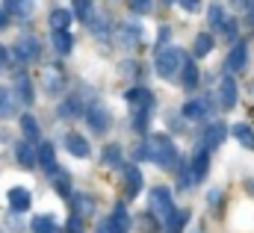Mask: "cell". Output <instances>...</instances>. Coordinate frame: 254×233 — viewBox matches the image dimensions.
<instances>
[{"instance_id": "cell-1", "label": "cell", "mask_w": 254, "mask_h": 233, "mask_svg": "<svg viewBox=\"0 0 254 233\" xmlns=\"http://www.w3.org/2000/svg\"><path fill=\"white\" fill-rule=\"evenodd\" d=\"M145 154H148L151 163H157L160 169H178V148H175V142H172L169 136H163V133L148 136Z\"/></svg>"}, {"instance_id": "cell-2", "label": "cell", "mask_w": 254, "mask_h": 233, "mask_svg": "<svg viewBox=\"0 0 254 233\" xmlns=\"http://www.w3.org/2000/svg\"><path fill=\"white\" fill-rule=\"evenodd\" d=\"M187 54L181 51V48H166V51H160L157 54V74L163 77V80H175V74H184V68H187Z\"/></svg>"}, {"instance_id": "cell-3", "label": "cell", "mask_w": 254, "mask_h": 233, "mask_svg": "<svg viewBox=\"0 0 254 233\" xmlns=\"http://www.w3.org/2000/svg\"><path fill=\"white\" fill-rule=\"evenodd\" d=\"M148 210L160 219V222H169L175 216V201H172V192L166 186H154L151 195H148Z\"/></svg>"}, {"instance_id": "cell-4", "label": "cell", "mask_w": 254, "mask_h": 233, "mask_svg": "<svg viewBox=\"0 0 254 233\" xmlns=\"http://www.w3.org/2000/svg\"><path fill=\"white\" fill-rule=\"evenodd\" d=\"M15 54H18L21 62H36V59L42 57V45H39V39H36V36H24V39H18Z\"/></svg>"}, {"instance_id": "cell-5", "label": "cell", "mask_w": 254, "mask_h": 233, "mask_svg": "<svg viewBox=\"0 0 254 233\" xmlns=\"http://www.w3.org/2000/svg\"><path fill=\"white\" fill-rule=\"evenodd\" d=\"M42 86H45V92H51V95H60L65 89V74L60 65H51V68H45L42 71Z\"/></svg>"}, {"instance_id": "cell-6", "label": "cell", "mask_w": 254, "mask_h": 233, "mask_svg": "<svg viewBox=\"0 0 254 233\" xmlns=\"http://www.w3.org/2000/svg\"><path fill=\"white\" fill-rule=\"evenodd\" d=\"M6 201H9V210H12V213H24V210H30V204H33V198H30V192H27L24 186L9 189Z\"/></svg>"}, {"instance_id": "cell-7", "label": "cell", "mask_w": 254, "mask_h": 233, "mask_svg": "<svg viewBox=\"0 0 254 233\" xmlns=\"http://www.w3.org/2000/svg\"><path fill=\"white\" fill-rule=\"evenodd\" d=\"M207 169H210V151L201 145L192 154V180H204L207 177Z\"/></svg>"}, {"instance_id": "cell-8", "label": "cell", "mask_w": 254, "mask_h": 233, "mask_svg": "<svg viewBox=\"0 0 254 233\" xmlns=\"http://www.w3.org/2000/svg\"><path fill=\"white\" fill-rule=\"evenodd\" d=\"M219 101H222L225 110H231V107L237 104V83H234L231 74H225V77L219 80Z\"/></svg>"}, {"instance_id": "cell-9", "label": "cell", "mask_w": 254, "mask_h": 233, "mask_svg": "<svg viewBox=\"0 0 254 233\" xmlns=\"http://www.w3.org/2000/svg\"><path fill=\"white\" fill-rule=\"evenodd\" d=\"M246 62H249V48H246V42H237V45H234V51L228 54L225 68L234 74V71H243V68H246Z\"/></svg>"}, {"instance_id": "cell-10", "label": "cell", "mask_w": 254, "mask_h": 233, "mask_svg": "<svg viewBox=\"0 0 254 233\" xmlns=\"http://www.w3.org/2000/svg\"><path fill=\"white\" fill-rule=\"evenodd\" d=\"M125 98L136 107V113H148L154 107V95L148 89H130V92H125Z\"/></svg>"}, {"instance_id": "cell-11", "label": "cell", "mask_w": 254, "mask_h": 233, "mask_svg": "<svg viewBox=\"0 0 254 233\" xmlns=\"http://www.w3.org/2000/svg\"><path fill=\"white\" fill-rule=\"evenodd\" d=\"M86 121H89V127H92L95 133H104V130H110V124H113V118H110V113H107L104 107H92V110L86 113Z\"/></svg>"}, {"instance_id": "cell-12", "label": "cell", "mask_w": 254, "mask_h": 233, "mask_svg": "<svg viewBox=\"0 0 254 233\" xmlns=\"http://www.w3.org/2000/svg\"><path fill=\"white\" fill-rule=\"evenodd\" d=\"M139 192H142V172H139L136 166H127V172H125V195H127V201H133Z\"/></svg>"}, {"instance_id": "cell-13", "label": "cell", "mask_w": 254, "mask_h": 233, "mask_svg": "<svg viewBox=\"0 0 254 233\" xmlns=\"http://www.w3.org/2000/svg\"><path fill=\"white\" fill-rule=\"evenodd\" d=\"M3 6H6V12H9V15H15L18 21H27V18L33 15V9H36V6H33V0H6Z\"/></svg>"}, {"instance_id": "cell-14", "label": "cell", "mask_w": 254, "mask_h": 233, "mask_svg": "<svg viewBox=\"0 0 254 233\" xmlns=\"http://www.w3.org/2000/svg\"><path fill=\"white\" fill-rule=\"evenodd\" d=\"M225 133H228V127H225V124H210V127H207V133H204V148H207V151L219 148V145H222V139H225Z\"/></svg>"}, {"instance_id": "cell-15", "label": "cell", "mask_w": 254, "mask_h": 233, "mask_svg": "<svg viewBox=\"0 0 254 233\" xmlns=\"http://www.w3.org/2000/svg\"><path fill=\"white\" fill-rule=\"evenodd\" d=\"M15 157H18V163H21L24 169H33V166L39 163V154L33 151V142H21V145L15 148Z\"/></svg>"}, {"instance_id": "cell-16", "label": "cell", "mask_w": 254, "mask_h": 233, "mask_svg": "<svg viewBox=\"0 0 254 233\" xmlns=\"http://www.w3.org/2000/svg\"><path fill=\"white\" fill-rule=\"evenodd\" d=\"M207 113H210L207 98H195V101H190V104L184 107V118H190V121H198V118H204Z\"/></svg>"}, {"instance_id": "cell-17", "label": "cell", "mask_w": 254, "mask_h": 233, "mask_svg": "<svg viewBox=\"0 0 254 233\" xmlns=\"http://www.w3.org/2000/svg\"><path fill=\"white\" fill-rule=\"evenodd\" d=\"M139 39H142V30L136 24H122L119 27V45L133 48V45H139Z\"/></svg>"}, {"instance_id": "cell-18", "label": "cell", "mask_w": 254, "mask_h": 233, "mask_svg": "<svg viewBox=\"0 0 254 233\" xmlns=\"http://www.w3.org/2000/svg\"><path fill=\"white\" fill-rule=\"evenodd\" d=\"M65 148H68L74 157H89V142H86L80 133H68V136H65Z\"/></svg>"}, {"instance_id": "cell-19", "label": "cell", "mask_w": 254, "mask_h": 233, "mask_svg": "<svg viewBox=\"0 0 254 233\" xmlns=\"http://www.w3.org/2000/svg\"><path fill=\"white\" fill-rule=\"evenodd\" d=\"M39 163H42V169H48L51 175L57 172V157H54V145H51V142H42V145H39Z\"/></svg>"}, {"instance_id": "cell-20", "label": "cell", "mask_w": 254, "mask_h": 233, "mask_svg": "<svg viewBox=\"0 0 254 233\" xmlns=\"http://www.w3.org/2000/svg\"><path fill=\"white\" fill-rule=\"evenodd\" d=\"M51 42H54V51H57V54H71V45H74V42H71V36H68V30H54V33H51Z\"/></svg>"}, {"instance_id": "cell-21", "label": "cell", "mask_w": 254, "mask_h": 233, "mask_svg": "<svg viewBox=\"0 0 254 233\" xmlns=\"http://www.w3.org/2000/svg\"><path fill=\"white\" fill-rule=\"evenodd\" d=\"M30 231L33 233H60V228H57V222L51 216H33Z\"/></svg>"}, {"instance_id": "cell-22", "label": "cell", "mask_w": 254, "mask_h": 233, "mask_svg": "<svg viewBox=\"0 0 254 233\" xmlns=\"http://www.w3.org/2000/svg\"><path fill=\"white\" fill-rule=\"evenodd\" d=\"M231 133L237 136V142H240L243 148L254 151V130H252V127H246V124H234V127H231Z\"/></svg>"}, {"instance_id": "cell-23", "label": "cell", "mask_w": 254, "mask_h": 233, "mask_svg": "<svg viewBox=\"0 0 254 233\" xmlns=\"http://www.w3.org/2000/svg\"><path fill=\"white\" fill-rule=\"evenodd\" d=\"M101 163L110 166V169H116V166L122 163V148H119V145H107V148L101 151Z\"/></svg>"}, {"instance_id": "cell-24", "label": "cell", "mask_w": 254, "mask_h": 233, "mask_svg": "<svg viewBox=\"0 0 254 233\" xmlns=\"http://www.w3.org/2000/svg\"><path fill=\"white\" fill-rule=\"evenodd\" d=\"M21 130H24V136H27L30 142H36V139H39V121L30 116V113H24V116H21Z\"/></svg>"}, {"instance_id": "cell-25", "label": "cell", "mask_w": 254, "mask_h": 233, "mask_svg": "<svg viewBox=\"0 0 254 233\" xmlns=\"http://www.w3.org/2000/svg\"><path fill=\"white\" fill-rule=\"evenodd\" d=\"M71 24V12L68 9H54L51 12V30H68Z\"/></svg>"}, {"instance_id": "cell-26", "label": "cell", "mask_w": 254, "mask_h": 233, "mask_svg": "<svg viewBox=\"0 0 254 233\" xmlns=\"http://www.w3.org/2000/svg\"><path fill=\"white\" fill-rule=\"evenodd\" d=\"M207 18H210V27H216V30H222V27L228 24V15H225V9H222L219 3H213V6H210Z\"/></svg>"}, {"instance_id": "cell-27", "label": "cell", "mask_w": 254, "mask_h": 233, "mask_svg": "<svg viewBox=\"0 0 254 233\" xmlns=\"http://www.w3.org/2000/svg\"><path fill=\"white\" fill-rule=\"evenodd\" d=\"M181 80H184V86H187V92H195L198 89V68L187 62V68H184V74H181Z\"/></svg>"}, {"instance_id": "cell-28", "label": "cell", "mask_w": 254, "mask_h": 233, "mask_svg": "<svg viewBox=\"0 0 254 233\" xmlns=\"http://www.w3.org/2000/svg\"><path fill=\"white\" fill-rule=\"evenodd\" d=\"M187 222H190V213H187V210H175V216L166 222V225H169V233H181Z\"/></svg>"}, {"instance_id": "cell-29", "label": "cell", "mask_w": 254, "mask_h": 233, "mask_svg": "<svg viewBox=\"0 0 254 233\" xmlns=\"http://www.w3.org/2000/svg\"><path fill=\"white\" fill-rule=\"evenodd\" d=\"M83 113V104H80V98H71V101H65L63 107H60V118H74Z\"/></svg>"}, {"instance_id": "cell-30", "label": "cell", "mask_w": 254, "mask_h": 233, "mask_svg": "<svg viewBox=\"0 0 254 233\" xmlns=\"http://www.w3.org/2000/svg\"><path fill=\"white\" fill-rule=\"evenodd\" d=\"M113 225H116V228H119L122 233L130 231V216H127V210L122 207V204H119V207L113 210Z\"/></svg>"}, {"instance_id": "cell-31", "label": "cell", "mask_w": 254, "mask_h": 233, "mask_svg": "<svg viewBox=\"0 0 254 233\" xmlns=\"http://www.w3.org/2000/svg\"><path fill=\"white\" fill-rule=\"evenodd\" d=\"M210 51H213V36L210 33H201L195 39V57H207Z\"/></svg>"}, {"instance_id": "cell-32", "label": "cell", "mask_w": 254, "mask_h": 233, "mask_svg": "<svg viewBox=\"0 0 254 233\" xmlns=\"http://www.w3.org/2000/svg\"><path fill=\"white\" fill-rule=\"evenodd\" d=\"M54 189H57L60 195H65V198L71 195V180H68V175H65V172H60V169L54 172Z\"/></svg>"}, {"instance_id": "cell-33", "label": "cell", "mask_w": 254, "mask_h": 233, "mask_svg": "<svg viewBox=\"0 0 254 233\" xmlns=\"http://www.w3.org/2000/svg\"><path fill=\"white\" fill-rule=\"evenodd\" d=\"M15 113V98L9 95V89L0 86V116H12Z\"/></svg>"}, {"instance_id": "cell-34", "label": "cell", "mask_w": 254, "mask_h": 233, "mask_svg": "<svg viewBox=\"0 0 254 233\" xmlns=\"http://www.w3.org/2000/svg\"><path fill=\"white\" fill-rule=\"evenodd\" d=\"M18 98H21L24 104L33 101V86H30V80H27L24 74H18Z\"/></svg>"}, {"instance_id": "cell-35", "label": "cell", "mask_w": 254, "mask_h": 233, "mask_svg": "<svg viewBox=\"0 0 254 233\" xmlns=\"http://www.w3.org/2000/svg\"><path fill=\"white\" fill-rule=\"evenodd\" d=\"M74 12H77V18L80 21H92V0H74Z\"/></svg>"}, {"instance_id": "cell-36", "label": "cell", "mask_w": 254, "mask_h": 233, "mask_svg": "<svg viewBox=\"0 0 254 233\" xmlns=\"http://www.w3.org/2000/svg\"><path fill=\"white\" fill-rule=\"evenodd\" d=\"M127 6H130L136 15H148L151 6H154V0H127Z\"/></svg>"}, {"instance_id": "cell-37", "label": "cell", "mask_w": 254, "mask_h": 233, "mask_svg": "<svg viewBox=\"0 0 254 233\" xmlns=\"http://www.w3.org/2000/svg\"><path fill=\"white\" fill-rule=\"evenodd\" d=\"M98 233H122V231L113 225V219H104V222L98 225Z\"/></svg>"}, {"instance_id": "cell-38", "label": "cell", "mask_w": 254, "mask_h": 233, "mask_svg": "<svg viewBox=\"0 0 254 233\" xmlns=\"http://www.w3.org/2000/svg\"><path fill=\"white\" fill-rule=\"evenodd\" d=\"M68 233H80V216H71L68 219V228H65Z\"/></svg>"}, {"instance_id": "cell-39", "label": "cell", "mask_w": 254, "mask_h": 233, "mask_svg": "<svg viewBox=\"0 0 254 233\" xmlns=\"http://www.w3.org/2000/svg\"><path fill=\"white\" fill-rule=\"evenodd\" d=\"M181 6H184L187 12H198V6H201V0H181Z\"/></svg>"}, {"instance_id": "cell-40", "label": "cell", "mask_w": 254, "mask_h": 233, "mask_svg": "<svg viewBox=\"0 0 254 233\" xmlns=\"http://www.w3.org/2000/svg\"><path fill=\"white\" fill-rule=\"evenodd\" d=\"M6 68H9V51L0 48V71H6Z\"/></svg>"}, {"instance_id": "cell-41", "label": "cell", "mask_w": 254, "mask_h": 233, "mask_svg": "<svg viewBox=\"0 0 254 233\" xmlns=\"http://www.w3.org/2000/svg\"><path fill=\"white\" fill-rule=\"evenodd\" d=\"M9 24V12H6V6H0V30Z\"/></svg>"}]
</instances>
